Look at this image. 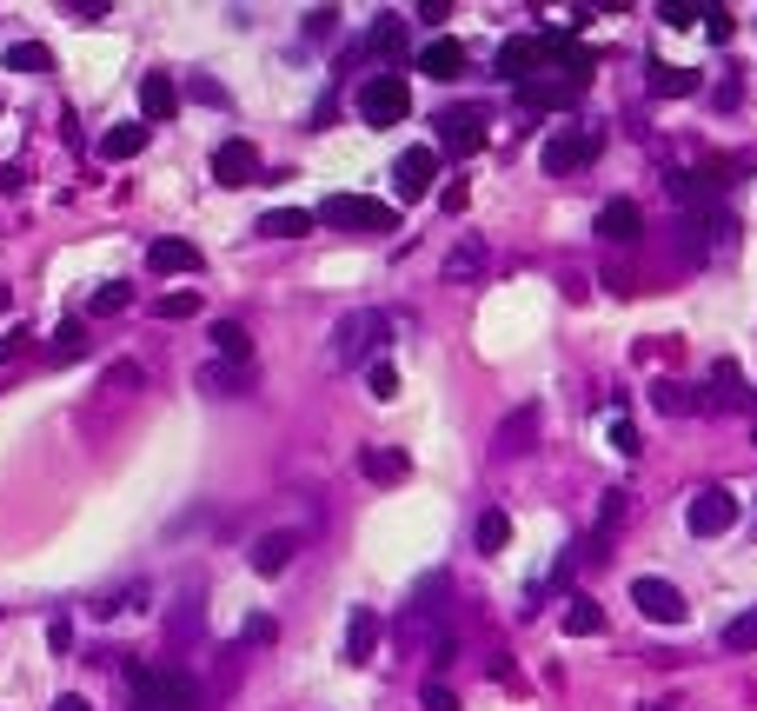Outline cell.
<instances>
[{"label":"cell","mask_w":757,"mask_h":711,"mask_svg":"<svg viewBox=\"0 0 757 711\" xmlns=\"http://www.w3.org/2000/svg\"><path fill=\"white\" fill-rule=\"evenodd\" d=\"M678 247H685V260H724L731 247H737V213L718 200V206H698V213H685V226H678Z\"/></svg>","instance_id":"1"},{"label":"cell","mask_w":757,"mask_h":711,"mask_svg":"<svg viewBox=\"0 0 757 711\" xmlns=\"http://www.w3.org/2000/svg\"><path fill=\"white\" fill-rule=\"evenodd\" d=\"M319 220L340 226V233H392V226H399V213H392L386 200H366V193H332V200L319 206Z\"/></svg>","instance_id":"2"},{"label":"cell","mask_w":757,"mask_h":711,"mask_svg":"<svg viewBox=\"0 0 757 711\" xmlns=\"http://www.w3.org/2000/svg\"><path fill=\"white\" fill-rule=\"evenodd\" d=\"M386 333H392V320L386 312H353V320H340V333H332V359L340 366H372V353L386 346Z\"/></svg>","instance_id":"3"},{"label":"cell","mask_w":757,"mask_h":711,"mask_svg":"<svg viewBox=\"0 0 757 711\" xmlns=\"http://www.w3.org/2000/svg\"><path fill=\"white\" fill-rule=\"evenodd\" d=\"M412 114V87L399 81V73H372V81L359 87V120L366 127H399Z\"/></svg>","instance_id":"4"},{"label":"cell","mask_w":757,"mask_h":711,"mask_svg":"<svg viewBox=\"0 0 757 711\" xmlns=\"http://www.w3.org/2000/svg\"><path fill=\"white\" fill-rule=\"evenodd\" d=\"M631 605H638L651 625H685V618H691L685 592L671 585V579H651V572H644V579H631Z\"/></svg>","instance_id":"5"},{"label":"cell","mask_w":757,"mask_h":711,"mask_svg":"<svg viewBox=\"0 0 757 711\" xmlns=\"http://www.w3.org/2000/svg\"><path fill=\"white\" fill-rule=\"evenodd\" d=\"M685 525H691L698 538H718V532H731V525H737V499H731L724 486H705V493H691Z\"/></svg>","instance_id":"6"},{"label":"cell","mask_w":757,"mask_h":711,"mask_svg":"<svg viewBox=\"0 0 757 711\" xmlns=\"http://www.w3.org/2000/svg\"><path fill=\"white\" fill-rule=\"evenodd\" d=\"M433 180H439V153H433V146H405V153H399V167H392L399 200H426Z\"/></svg>","instance_id":"7"},{"label":"cell","mask_w":757,"mask_h":711,"mask_svg":"<svg viewBox=\"0 0 757 711\" xmlns=\"http://www.w3.org/2000/svg\"><path fill=\"white\" fill-rule=\"evenodd\" d=\"M213 180L220 187H252L260 180V146L252 140H220L213 146Z\"/></svg>","instance_id":"8"},{"label":"cell","mask_w":757,"mask_h":711,"mask_svg":"<svg viewBox=\"0 0 757 711\" xmlns=\"http://www.w3.org/2000/svg\"><path fill=\"white\" fill-rule=\"evenodd\" d=\"M439 140H446V153H478L485 146V107H446L439 114Z\"/></svg>","instance_id":"9"},{"label":"cell","mask_w":757,"mask_h":711,"mask_svg":"<svg viewBox=\"0 0 757 711\" xmlns=\"http://www.w3.org/2000/svg\"><path fill=\"white\" fill-rule=\"evenodd\" d=\"M592 233L605 247H631L638 233H644V213H638V200H605L599 206V220H592Z\"/></svg>","instance_id":"10"},{"label":"cell","mask_w":757,"mask_h":711,"mask_svg":"<svg viewBox=\"0 0 757 711\" xmlns=\"http://www.w3.org/2000/svg\"><path fill=\"white\" fill-rule=\"evenodd\" d=\"M705 413H731V406H750V392H744V366L737 359H718L711 366V392L698 400Z\"/></svg>","instance_id":"11"},{"label":"cell","mask_w":757,"mask_h":711,"mask_svg":"<svg viewBox=\"0 0 757 711\" xmlns=\"http://www.w3.org/2000/svg\"><path fill=\"white\" fill-rule=\"evenodd\" d=\"M584 94V81H565V73H539V81H525L519 87V100L532 107V114H552V107H571Z\"/></svg>","instance_id":"12"},{"label":"cell","mask_w":757,"mask_h":711,"mask_svg":"<svg viewBox=\"0 0 757 711\" xmlns=\"http://www.w3.org/2000/svg\"><path fill=\"white\" fill-rule=\"evenodd\" d=\"M180 114V81L174 73H140V120H174Z\"/></svg>","instance_id":"13"},{"label":"cell","mask_w":757,"mask_h":711,"mask_svg":"<svg viewBox=\"0 0 757 711\" xmlns=\"http://www.w3.org/2000/svg\"><path fill=\"white\" fill-rule=\"evenodd\" d=\"M592 153H599V133H558L545 140V174H578Z\"/></svg>","instance_id":"14"},{"label":"cell","mask_w":757,"mask_h":711,"mask_svg":"<svg viewBox=\"0 0 757 711\" xmlns=\"http://www.w3.org/2000/svg\"><path fill=\"white\" fill-rule=\"evenodd\" d=\"M418 73H426V81H459V73H465V47L452 34L426 40V47H418Z\"/></svg>","instance_id":"15"},{"label":"cell","mask_w":757,"mask_h":711,"mask_svg":"<svg viewBox=\"0 0 757 711\" xmlns=\"http://www.w3.org/2000/svg\"><path fill=\"white\" fill-rule=\"evenodd\" d=\"M372 652H379V612L353 605V618H346V665H372Z\"/></svg>","instance_id":"16"},{"label":"cell","mask_w":757,"mask_h":711,"mask_svg":"<svg viewBox=\"0 0 757 711\" xmlns=\"http://www.w3.org/2000/svg\"><path fill=\"white\" fill-rule=\"evenodd\" d=\"M293 552H299V532H267L260 545H252V572L260 579H280L293 566Z\"/></svg>","instance_id":"17"},{"label":"cell","mask_w":757,"mask_h":711,"mask_svg":"<svg viewBox=\"0 0 757 711\" xmlns=\"http://www.w3.org/2000/svg\"><path fill=\"white\" fill-rule=\"evenodd\" d=\"M359 472H366L372 486H399L405 472H412V459H405L399 446H366V452H359Z\"/></svg>","instance_id":"18"},{"label":"cell","mask_w":757,"mask_h":711,"mask_svg":"<svg viewBox=\"0 0 757 711\" xmlns=\"http://www.w3.org/2000/svg\"><path fill=\"white\" fill-rule=\"evenodd\" d=\"M312 226H319V213H306V206H273V213H260L267 240H306Z\"/></svg>","instance_id":"19"},{"label":"cell","mask_w":757,"mask_h":711,"mask_svg":"<svg viewBox=\"0 0 757 711\" xmlns=\"http://www.w3.org/2000/svg\"><path fill=\"white\" fill-rule=\"evenodd\" d=\"M146 266H153V273H200V247H193V240H153V247H146Z\"/></svg>","instance_id":"20"},{"label":"cell","mask_w":757,"mask_h":711,"mask_svg":"<svg viewBox=\"0 0 757 711\" xmlns=\"http://www.w3.org/2000/svg\"><path fill=\"white\" fill-rule=\"evenodd\" d=\"M705 81H698V73L691 67H671V60H651V94L658 100H685V94H698Z\"/></svg>","instance_id":"21"},{"label":"cell","mask_w":757,"mask_h":711,"mask_svg":"<svg viewBox=\"0 0 757 711\" xmlns=\"http://www.w3.org/2000/svg\"><path fill=\"white\" fill-rule=\"evenodd\" d=\"M246 386H252V372H246V366H233V359L200 366V392H213V400H233V392H246Z\"/></svg>","instance_id":"22"},{"label":"cell","mask_w":757,"mask_h":711,"mask_svg":"<svg viewBox=\"0 0 757 711\" xmlns=\"http://www.w3.org/2000/svg\"><path fill=\"white\" fill-rule=\"evenodd\" d=\"M565 631H571V639H599V631H605V612H599V599L571 592V599H565Z\"/></svg>","instance_id":"23"},{"label":"cell","mask_w":757,"mask_h":711,"mask_svg":"<svg viewBox=\"0 0 757 711\" xmlns=\"http://www.w3.org/2000/svg\"><path fill=\"white\" fill-rule=\"evenodd\" d=\"M146 146V120H127V127H107L100 133V161H133Z\"/></svg>","instance_id":"24"},{"label":"cell","mask_w":757,"mask_h":711,"mask_svg":"<svg viewBox=\"0 0 757 711\" xmlns=\"http://www.w3.org/2000/svg\"><path fill=\"white\" fill-rule=\"evenodd\" d=\"M87 353H94V340H87V327H80V320H60V327H54V346H47V359H54V366L87 359Z\"/></svg>","instance_id":"25"},{"label":"cell","mask_w":757,"mask_h":711,"mask_svg":"<svg viewBox=\"0 0 757 711\" xmlns=\"http://www.w3.org/2000/svg\"><path fill=\"white\" fill-rule=\"evenodd\" d=\"M213 353H220V359H233V366H246V359H252L246 327H239V320H213Z\"/></svg>","instance_id":"26"},{"label":"cell","mask_w":757,"mask_h":711,"mask_svg":"<svg viewBox=\"0 0 757 711\" xmlns=\"http://www.w3.org/2000/svg\"><path fill=\"white\" fill-rule=\"evenodd\" d=\"M8 73H54V54L40 40H14L8 47Z\"/></svg>","instance_id":"27"},{"label":"cell","mask_w":757,"mask_h":711,"mask_svg":"<svg viewBox=\"0 0 757 711\" xmlns=\"http://www.w3.org/2000/svg\"><path fill=\"white\" fill-rule=\"evenodd\" d=\"M532 426H539V406H525V413H512L498 426V452H525V439H532Z\"/></svg>","instance_id":"28"},{"label":"cell","mask_w":757,"mask_h":711,"mask_svg":"<svg viewBox=\"0 0 757 711\" xmlns=\"http://www.w3.org/2000/svg\"><path fill=\"white\" fill-rule=\"evenodd\" d=\"M618 519H625V493H605V506H599V525H592V552H584V559H599V545L618 532Z\"/></svg>","instance_id":"29"},{"label":"cell","mask_w":757,"mask_h":711,"mask_svg":"<svg viewBox=\"0 0 757 711\" xmlns=\"http://www.w3.org/2000/svg\"><path fill=\"white\" fill-rule=\"evenodd\" d=\"M472 538H478V552H505V538H512V519L492 506V512H478V532H472Z\"/></svg>","instance_id":"30"},{"label":"cell","mask_w":757,"mask_h":711,"mask_svg":"<svg viewBox=\"0 0 757 711\" xmlns=\"http://www.w3.org/2000/svg\"><path fill=\"white\" fill-rule=\"evenodd\" d=\"M651 406H658V413H671V419H678V413H691L698 400H691V392H685L678 379H658V386H651Z\"/></svg>","instance_id":"31"},{"label":"cell","mask_w":757,"mask_h":711,"mask_svg":"<svg viewBox=\"0 0 757 711\" xmlns=\"http://www.w3.org/2000/svg\"><path fill=\"white\" fill-rule=\"evenodd\" d=\"M399 47H405V21H399V14H386V21L366 34V54H386V60H392Z\"/></svg>","instance_id":"32"},{"label":"cell","mask_w":757,"mask_h":711,"mask_svg":"<svg viewBox=\"0 0 757 711\" xmlns=\"http://www.w3.org/2000/svg\"><path fill=\"white\" fill-rule=\"evenodd\" d=\"M724 645H731V652H757V605H744V612L724 625Z\"/></svg>","instance_id":"33"},{"label":"cell","mask_w":757,"mask_h":711,"mask_svg":"<svg viewBox=\"0 0 757 711\" xmlns=\"http://www.w3.org/2000/svg\"><path fill=\"white\" fill-rule=\"evenodd\" d=\"M366 392H372V400H399V366H392V359H372V366H366Z\"/></svg>","instance_id":"34"},{"label":"cell","mask_w":757,"mask_h":711,"mask_svg":"<svg viewBox=\"0 0 757 711\" xmlns=\"http://www.w3.org/2000/svg\"><path fill=\"white\" fill-rule=\"evenodd\" d=\"M658 21H664V27H698V21H705V0H664Z\"/></svg>","instance_id":"35"},{"label":"cell","mask_w":757,"mask_h":711,"mask_svg":"<svg viewBox=\"0 0 757 711\" xmlns=\"http://www.w3.org/2000/svg\"><path fill=\"white\" fill-rule=\"evenodd\" d=\"M153 312H159V320H193L200 293H166V299H153Z\"/></svg>","instance_id":"36"},{"label":"cell","mask_w":757,"mask_h":711,"mask_svg":"<svg viewBox=\"0 0 757 711\" xmlns=\"http://www.w3.org/2000/svg\"><path fill=\"white\" fill-rule=\"evenodd\" d=\"M478 266H485V247H478V240H465V247L446 260V280H465V273H478Z\"/></svg>","instance_id":"37"},{"label":"cell","mask_w":757,"mask_h":711,"mask_svg":"<svg viewBox=\"0 0 757 711\" xmlns=\"http://www.w3.org/2000/svg\"><path fill=\"white\" fill-rule=\"evenodd\" d=\"M140 599H146V585H140V579H133V585H127V592H107V599H100V605H94V612H100V618H120V612H133V605H140Z\"/></svg>","instance_id":"38"},{"label":"cell","mask_w":757,"mask_h":711,"mask_svg":"<svg viewBox=\"0 0 757 711\" xmlns=\"http://www.w3.org/2000/svg\"><path fill=\"white\" fill-rule=\"evenodd\" d=\"M120 306H133V286H127V280H107V286L94 293V312H120Z\"/></svg>","instance_id":"39"},{"label":"cell","mask_w":757,"mask_h":711,"mask_svg":"<svg viewBox=\"0 0 757 711\" xmlns=\"http://www.w3.org/2000/svg\"><path fill=\"white\" fill-rule=\"evenodd\" d=\"M605 439H612V452L638 459V426H631V419H612V432H605Z\"/></svg>","instance_id":"40"},{"label":"cell","mask_w":757,"mask_h":711,"mask_svg":"<svg viewBox=\"0 0 757 711\" xmlns=\"http://www.w3.org/2000/svg\"><path fill=\"white\" fill-rule=\"evenodd\" d=\"M187 94H193V100H206V107H226V87H220V81H206V73H193Z\"/></svg>","instance_id":"41"},{"label":"cell","mask_w":757,"mask_h":711,"mask_svg":"<svg viewBox=\"0 0 757 711\" xmlns=\"http://www.w3.org/2000/svg\"><path fill=\"white\" fill-rule=\"evenodd\" d=\"M705 34L724 47V40H731V8H711V0H705Z\"/></svg>","instance_id":"42"},{"label":"cell","mask_w":757,"mask_h":711,"mask_svg":"<svg viewBox=\"0 0 757 711\" xmlns=\"http://www.w3.org/2000/svg\"><path fill=\"white\" fill-rule=\"evenodd\" d=\"M418 698H426V711H459V691H452V685H439V678H433L426 691H418Z\"/></svg>","instance_id":"43"},{"label":"cell","mask_w":757,"mask_h":711,"mask_svg":"<svg viewBox=\"0 0 757 711\" xmlns=\"http://www.w3.org/2000/svg\"><path fill=\"white\" fill-rule=\"evenodd\" d=\"M273 631H280V625H273L267 612H252V618H246V645H273Z\"/></svg>","instance_id":"44"},{"label":"cell","mask_w":757,"mask_h":711,"mask_svg":"<svg viewBox=\"0 0 757 711\" xmlns=\"http://www.w3.org/2000/svg\"><path fill=\"white\" fill-rule=\"evenodd\" d=\"M47 652H60V659L73 652V625H67V618H54V625H47Z\"/></svg>","instance_id":"45"},{"label":"cell","mask_w":757,"mask_h":711,"mask_svg":"<svg viewBox=\"0 0 757 711\" xmlns=\"http://www.w3.org/2000/svg\"><path fill=\"white\" fill-rule=\"evenodd\" d=\"M332 21H340V14L319 8V14H306V34H312V40H326V34H332Z\"/></svg>","instance_id":"46"},{"label":"cell","mask_w":757,"mask_h":711,"mask_svg":"<svg viewBox=\"0 0 757 711\" xmlns=\"http://www.w3.org/2000/svg\"><path fill=\"white\" fill-rule=\"evenodd\" d=\"M73 21H107V0H73Z\"/></svg>","instance_id":"47"},{"label":"cell","mask_w":757,"mask_h":711,"mask_svg":"<svg viewBox=\"0 0 757 711\" xmlns=\"http://www.w3.org/2000/svg\"><path fill=\"white\" fill-rule=\"evenodd\" d=\"M54 711H94V704L80 698V691H67V698H54Z\"/></svg>","instance_id":"48"},{"label":"cell","mask_w":757,"mask_h":711,"mask_svg":"<svg viewBox=\"0 0 757 711\" xmlns=\"http://www.w3.org/2000/svg\"><path fill=\"white\" fill-rule=\"evenodd\" d=\"M14 353H21V333H0V366H8Z\"/></svg>","instance_id":"49"},{"label":"cell","mask_w":757,"mask_h":711,"mask_svg":"<svg viewBox=\"0 0 757 711\" xmlns=\"http://www.w3.org/2000/svg\"><path fill=\"white\" fill-rule=\"evenodd\" d=\"M750 538H757V512H750Z\"/></svg>","instance_id":"50"},{"label":"cell","mask_w":757,"mask_h":711,"mask_svg":"<svg viewBox=\"0 0 757 711\" xmlns=\"http://www.w3.org/2000/svg\"><path fill=\"white\" fill-rule=\"evenodd\" d=\"M750 446H757V432H750Z\"/></svg>","instance_id":"51"}]
</instances>
